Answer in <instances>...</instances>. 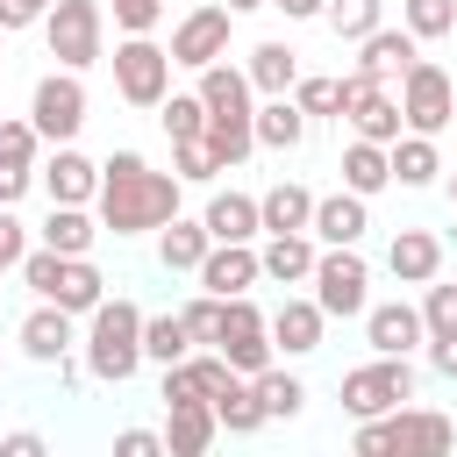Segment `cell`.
Wrapping results in <instances>:
<instances>
[{
    "label": "cell",
    "instance_id": "obj_43",
    "mask_svg": "<svg viewBox=\"0 0 457 457\" xmlns=\"http://www.w3.org/2000/svg\"><path fill=\"white\" fill-rule=\"evenodd\" d=\"M36 150H43L36 121H29V114H0V157H14V164H36Z\"/></svg>",
    "mask_w": 457,
    "mask_h": 457
},
{
    "label": "cell",
    "instance_id": "obj_7",
    "mask_svg": "<svg viewBox=\"0 0 457 457\" xmlns=\"http://www.w3.org/2000/svg\"><path fill=\"white\" fill-rule=\"evenodd\" d=\"M400 121H407L414 136H443V129L457 121V79H450L436 57H414V64L400 71Z\"/></svg>",
    "mask_w": 457,
    "mask_h": 457
},
{
    "label": "cell",
    "instance_id": "obj_31",
    "mask_svg": "<svg viewBox=\"0 0 457 457\" xmlns=\"http://www.w3.org/2000/svg\"><path fill=\"white\" fill-rule=\"evenodd\" d=\"M207 243H214V236H207V221L171 214V221L157 228V264H164V271H193V264L207 257Z\"/></svg>",
    "mask_w": 457,
    "mask_h": 457
},
{
    "label": "cell",
    "instance_id": "obj_13",
    "mask_svg": "<svg viewBox=\"0 0 457 457\" xmlns=\"http://www.w3.org/2000/svg\"><path fill=\"white\" fill-rule=\"evenodd\" d=\"M343 121H350V136H371V143H393L407 121H400V100L378 86V79H357V71H343V107H336Z\"/></svg>",
    "mask_w": 457,
    "mask_h": 457
},
{
    "label": "cell",
    "instance_id": "obj_29",
    "mask_svg": "<svg viewBox=\"0 0 457 457\" xmlns=\"http://www.w3.org/2000/svg\"><path fill=\"white\" fill-rule=\"evenodd\" d=\"M257 221H264V236H278V228H307V221H314V193H307L300 179H278V186L257 193Z\"/></svg>",
    "mask_w": 457,
    "mask_h": 457
},
{
    "label": "cell",
    "instance_id": "obj_2",
    "mask_svg": "<svg viewBox=\"0 0 457 457\" xmlns=\"http://www.w3.org/2000/svg\"><path fill=\"white\" fill-rule=\"evenodd\" d=\"M200 107H207V150H214V164L221 171H236L250 150H257V129H250V114H257V86H250V71L243 64H228V57H214V64H200Z\"/></svg>",
    "mask_w": 457,
    "mask_h": 457
},
{
    "label": "cell",
    "instance_id": "obj_6",
    "mask_svg": "<svg viewBox=\"0 0 457 457\" xmlns=\"http://www.w3.org/2000/svg\"><path fill=\"white\" fill-rule=\"evenodd\" d=\"M43 43L64 71H93L107 57V7L100 0H50L43 14Z\"/></svg>",
    "mask_w": 457,
    "mask_h": 457
},
{
    "label": "cell",
    "instance_id": "obj_40",
    "mask_svg": "<svg viewBox=\"0 0 457 457\" xmlns=\"http://www.w3.org/2000/svg\"><path fill=\"white\" fill-rule=\"evenodd\" d=\"M171 171H179V186H207L221 164H214V150H207V136H193V143H171Z\"/></svg>",
    "mask_w": 457,
    "mask_h": 457
},
{
    "label": "cell",
    "instance_id": "obj_44",
    "mask_svg": "<svg viewBox=\"0 0 457 457\" xmlns=\"http://www.w3.org/2000/svg\"><path fill=\"white\" fill-rule=\"evenodd\" d=\"M179 321H186V336H193V343H214V321H221V300H214V293L200 286V293H193V300L179 307Z\"/></svg>",
    "mask_w": 457,
    "mask_h": 457
},
{
    "label": "cell",
    "instance_id": "obj_54",
    "mask_svg": "<svg viewBox=\"0 0 457 457\" xmlns=\"http://www.w3.org/2000/svg\"><path fill=\"white\" fill-rule=\"evenodd\" d=\"M0 64H7V57H0Z\"/></svg>",
    "mask_w": 457,
    "mask_h": 457
},
{
    "label": "cell",
    "instance_id": "obj_3",
    "mask_svg": "<svg viewBox=\"0 0 457 457\" xmlns=\"http://www.w3.org/2000/svg\"><path fill=\"white\" fill-rule=\"evenodd\" d=\"M79 350H86V378H100V386H129V378L143 371V307L121 300V293L100 300V307L86 314Z\"/></svg>",
    "mask_w": 457,
    "mask_h": 457
},
{
    "label": "cell",
    "instance_id": "obj_42",
    "mask_svg": "<svg viewBox=\"0 0 457 457\" xmlns=\"http://www.w3.org/2000/svg\"><path fill=\"white\" fill-rule=\"evenodd\" d=\"M293 107L314 121V114H336L343 107V79H293Z\"/></svg>",
    "mask_w": 457,
    "mask_h": 457
},
{
    "label": "cell",
    "instance_id": "obj_45",
    "mask_svg": "<svg viewBox=\"0 0 457 457\" xmlns=\"http://www.w3.org/2000/svg\"><path fill=\"white\" fill-rule=\"evenodd\" d=\"M21 250H29V221H21L14 207H0V271H14Z\"/></svg>",
    "mask_w": 457,
    "mask_h": 457
},
{
    "label": "cell",
    "instance_id": "obj_30",
    "mask_svg": "<svg viewBox=\"0 0 457 457\" xmlns=\"http://www.w3.org/2000/svg\"><path fill=\"white\" fill-rule=\"evenodd\" d=\"M343 186H350V193H364V200H371V193H386V186H393L386 143H371V136H350V143H343Z\"/></svg>",
    "mask_w": 457,
    "mask_h": 457
},
{
    "label": "cell",
    "instance_id": "obj_16",
    "mask_svg": "<svg viewBox=\"0 0 457 457\" xmlns=\"http://www.w3.org/2000/svg\"><path fill=\"white\" fill-rule=\"evenodd\" d=\"M364 343H371L378 357H414V350L428 343L421 307H414V300H378V307H364Z\"/></svg>",
    "mask_w": 457,
    "mask_h": 457
},
{
    "label": "cell",
    "instance_id": "obj_33",
    "mask_svg": "<svg viewBox=\"0 0 457 457\" xmlns=\"http://www.w3.org/2000/svg\"><path fill=\"white\" fill-rule=\"evenodd\" d=\"M214 421H221L228 436H257V428H264V407H257V386H250L243 371H228V386L214 393Z\"/></svg>",
    "mask_w": 457,
    "mask_h": 457
},
{
    "label": "cell",
    "instance_id": "obj_19",
    "mask_svg": "<svg viewBox=\"0 0 457 457\" xmlns=\"http://www.w3.org/2000/svg\"><path fill=\"white\" fill-rule=\"evenodd\" d=\"M386 271H393L400 286H428V278H443V236H436V228H393V243H386Z\"/></svg>",
    "mask_w": 457,
    "mask_h": 457
},
{
    "label": "cell",
    "instance_id": "obj_12",
    "mask_svg": "<svg viewBox=\"0 0 457 457\" xmlns=\"http://www.w3.org/2000/svg\"><path fill=\"white\" fill-rule=\"evenodd\" d=\"M228 29H236V14L221 7V0H207V7H193V14H179V29H171V64H186V71H200V64H214V57H228Z\"/></svg>",
    "mask_w": 457,
    "mask_h": 457
},
{
    "label": "cell",
    "instance_id": "obj_28",
    "mask_svg": "<svg viewBox=\"0 0 457 457\" xmlns=\"http://www.w3.org/2000/svg\"><path fill=\"white\" fill-rule=\"evenodd\" d=\"M43 243H50L57 257H93V243H100V214H93V207H64V200H50V214H43Z\"/></svg>",
    "mask_w": 457,
    "mask_h": 457
},
{
    "label": "cell",
    "instance_id": "obj_35",
    "mask_svg": "<svg viewBox=\"0 0 457 457\" xmlns=\"http://www.w3.org/2000/svg\"><path fill=\"white\" fill-rule=\"evenodd\" d=\"M186 350H193V336H186L179 314H143V364L164 371V364H179Z\"/></svg>",
    "mask_w": 457,
    "mask_h": 457
},
{
    "label": "cell",
    "instance_id": "obj_53",
    "mask_svg": "<svg viewBox=\"0 0 457 457\" xmlns=\"http://www.w3.org/2000/svg\"><path fill=\"white\" fill-rule=\"evenodd\" d=\"M443 171H450V164H443ZM450 200H457V171H450Z\"/></svg>",
    "mask_w": 457,
    "mask_h": 457
},
{
    "label": "cell",
    "instance_id": "obj_37",
    "mask_svg": "<svg viewBox=\"0 0 457 457\" xmlns=\"http://www.w3.org/2000/svg\"><path fill=\"white\" fill-rule=\"evenodd\" d=\"M321 21L336 29V43H357V36H371V29L386 21V0H328Z\"/></svg>",
    "mask_w": 457,
    "mask_h": 457
},
{
    "label": "cell",
    "instance_id": "obj_48",
    "mask_svg": "<svg viewBox=\"0 0 457 457\" xmlns=\"http://www.w3.org/2000/svg\"><path fill=\"white\" fill-rule=\"evenodd\" d=\"M157 450H164L157 428H121V436H114V457H157Z\"/></svg>",
    "mask_w": 457,
    "mask_h": 457
},
{
    "label": "cell",
    "instance_id": "obj_41",
    "mask_svg": "<svg viewBox=\"0 0 457 457\" xmlns=\"http://www.w3.org/2000/svg\"><path fill=\"white\" fill-rule=\"evenodd\" d=\"M100 7L114 14L121 36H157V21H164V0H100Z\"/></svg>",
    "mask_w": 457,
    "mask_h": 457
},
{
    "label": "cell",
    "instance_id": "obj_51",
    "mask_svg": "<svg viewBox=\"0 0 457 457\" xmlns=\"http://www.w3.org/2000/svg\"><path fill=\"white\" fill-rule=\"evenodd\" d=\"M271 7H286V21H321L328 0H271Z\"/></svg>",
    "mask_w": 457,
    "mask_h": 457
},
{
    "label": "cell",
    "instance_id": "obj_47",
    "mask_svg": "<svg viewBox=\"0 0 457 457\" xmlns=\"http://www.w3.org/2000/svg\"><path fill=\"white\" fill-rule=\"evenodd\" d=\"M29 186H36V164H14V157H0V207H14Z\"/></svg>",
    "mask_w": 457,
    "mask_h": 457
},
{
    "label": "cell",
    "instance_id": "obj_11",
    "mask_svg": "<svg viewBox=\"0 0 457 457\" xmlns=\"http://www.w3.org/2000/svg\"><path fill=\"white\" fill-rule=\"evenodd\" d=\"M29 121H36L43 143H71L86 129V86H79V71H64V64L43 71L36 93H29Z\"/></svg>",
    "mask_w": 457,
    "mask_h": 457
},
{
    "label": "cell",
    "instance_id": "obj_21",
    "mask_svg": "<svg viewBox=\"0 0 457 457\" xmlns=\"http://www.w3.org/2000/svg\"><path fill=\"white\" fill-rule=\"evenodd\" d=\"M314 236L307 228H278V236H264L257 243V271L271 278V286H307V271H314Z\"/></svg>",
    "mask_w": 457,
    "mask_h": 457
},
{
    "label": "cell",
    "instance_id": "obj_10",
    "mask_svg": "<svg viewBox=\"0 0 457 457\" xmlns=\"http://www.w3.org/2000/svg\"><path fill=\"white\" fill-rule=\"evenodd\" d=\"M107 64H114V93H121L129 107H157V100L171 93V50H164L157 36H121Z\"/></svg>",
    "mask_w": 457,
    "mask_h": 457
},
{
    "label": "cell",
    "instance_id": "obj_38",
    "mask_svg": "<svg viewBox=\"0 0 457 457\" xmlns=\"http://www.w3.org/2000/svg\"><path fill=\"white\" fill-rule=\"evenodd\" d=\"M157 121H164V136H171V143L207 136V107H200V93H164V100H157Z\"/></svg>",
    "mask_w": 457,
    "mask_h": 457
},
{
    "label": "cell",
    "instance_id": "obj_39",
    "mask_svg": "<svg viewBox=\"0 0 457 457\" xmlns=\"http://www.w3.org/2000/svg\"><path fill=\"white\" fill-rule=\"evenodd\" d=\"M421 328H428V343H457V286H436V278H428V293H421Z\"/></svg>",
    "mask_w": 457,
    "mask_h": 457
},
{
    "label": "cell",
    "instance_id": "obj_27",
    "mask_svg": "<svg viewBox=\"0 0 457 457\" xmlns=\"http://www.w3.org/2000/svg\"><path fill=\"white\" fill-rule=\"evenodd\" d=\"M200 221H207V236H214V243H257V236H264V221H257V193H236V186H228V193H214Z\"/></svg>",
    "mask_w": 457,
    "mask_h": 457
},
{
    "label": "cell",
    "instance_id": "obj_17",
    "mask_svg": "<svg viewBox=\"0 0 457 457\" xmlns=\"http://www.w3.org/2000/svg\"><path fill=\"white\" fill-rule=\"evenodd\" d=\"M36 179H43V193L64 200V207H93V193H100V164H93L79 143H50V164H43Z\"/></svg>",
    "mask_w": 457,
    "mask_h": 457
},
{
    "label": "cell",
    "instance_id": "obj_25",
    "mask_svg": "<svg viewBox=\"0 0 457 457\" xmlns=\"http://www.w3.org/2000/svg\"><path fill=\"white\" fill-rule=\"evenodd\" d=\"M43 300H57L64 314H79V321H86V314L107 300V278H100V264H93V257H57V278H50V293H43Z\"/></svg>",
    "mask_w": 457,
    "mask_h": 457
},
{
    "label": "cell",
    "instance_id": "obj_9",
    "mask_svg": "<svg viewBox=\"0 0 457 457\" xmlns=\"http://www.w3.org/2000/svg\"><path fill=\"white\" fill-rule=\"evenodd\" d=\"M214 350L228 357V371H243V378H257L278 350H271V321H264V307L250 300V293H236V300H221V321H214Z\"/></svg>",
    "mask_w": 457,
    "mask_h": 457
},
{
    "label": "cell",
    "instance_id": "obj_46",
    "mask_svg": "<svg viewBox=\"0 0 457 457\" xmlns=\"http://www.w3.org/2000/svg\"><path fill=\"white\" fill-rule=\"evenodd\" d=\"M50 14V0H0V36H14V29H36Z\"/></svg>",
    "mask_w": 457,
    "mask_h": 457
},
{
    "label": "cell",
    "instance_id": "obj_26",
    "mask_svg": "<svg viewBox=\"0 0 457 457\" xmlns=\"http://www.w3.org/2000/svg\"><path fill=\"white\" fill-rule=\"evenodd\" d=\"M250 129H257V150H300L307 143V114L293 107V93H264Z\"/></svg>",
    "mask_w": 457,
    "mask_h": 457
},
{
    "label": "cell",
    "instance_id": "obj_24",
    "mask_svg": "<svg viewBox=\"0 0 457 457\" xmlns=\"http://www.w3.org/2000/svg\"><path fill=\"white\" fill-rule=\"evenodd\" d=\"M386 164H393V186H407V193H421V186L443 179V150H436V136H414V129H400V136L386 143Z\"/></svg>",
    "mask_w": 457,
    "mask_h": 457
},
{
    "label": "cell",
    "instance_id": "obj_36",
    "mask_svg": "<svg viewBox=\"0 0 457 457\" xmlns=\"http://www.w3.org/2000/svg\"><path fill=\"white\" fill-rule=\"evenodd\" d=\"M400 29L414 43H443L457 29V0H400Z\"/></svg>",
    "mask_w": 457,
    "mask_h": 457
},
{
    "label": "cell",
    "instance_id": "obj_18",
    "mask_svg": "<svg viewBox=\"0 0 457 457\" xmlns=\"http://www.w3.org/2000/svg\"><path fill=\"white\" fill-rule=\"evenodd\" d=\"M193 278L214 293V300H236V293H250L264 271H257V243H207V257L193 264Z\"/></svg>",
    "mask_w": 457,
    "mask_h": 457
},
{
    "label": "cell",
    "instance_id": "obj_8",
    "mask_svg": "<svg viewBox=\"0 0 457 457\" xmlns=\"http://www.w3.org/2000/svg\"><path fill=\"white\" fill-rule=\"evenodd\" d=\"M336 400H343V414H350V421H371V414H386V407L414 400V364H407V357H378V350H371V364L343 371Z\"/></svg>",
    "mask_w": 457,
    "mask_h": 457
},
{
    "label": "cell",
    "instance_id": "obj_32",
    "mask_svg": "<svg viewBox=\"0 0 457 457\" xmlns=\"http://www.w3.org/2000/svg\"><path fill=\"white\" fill-rule=\"evenodd\" d=\"M243 71H250V86H257V93H293V79H300V50L271 36V43H257V50H250V64H243Z\"/></svg>",
    "mask_w": 457,
    "mask_h": 457
},
{
    "label": "cell",
    "instance_id": "obj_52",
    "mask_svg": "<svg viewBox=\"0 0 457 457\" xmlns=\"http://www.w3.org/2000/svg\"><path fill=\"white\" fill-rule=\"evenodd\" d=\"M228 14H257V7H271V0H221Z\"/></svg>",
    "mask_w": 457,
    "mask_h": 457
},
{
    "label": "cell",
    "instance_id": "obj_34",
    "mask_svg": "<svg viewBox=\"0 0 457 457\" xmlns=\"http://www.w3.org/2000/svg\"><path fill=\"white\" fill-rule=\"evenodd\" d=\"M250 386H257V407H264V421H293V414L307 407V386H300L293 371H278V364H264Z\"/></svg>",
    "mask_w": 457,
    "mask_h": 457
},
{
    "label": "cell",
    "instance_id": "obj_1",
    "mask_svg": "<svg viewBox=\"0 0 457 457\" xmlns=\"http://www.w3.org/2000/svg\"><path fill=\"white\" fill-rule=\"evenodd\" d=\"M179 171H150L143 150H114L100 164V193H93V214H100V236H150L179 214Z\"/></svg>",
    "mask_w": 457,
    "mask_h": 457
},
{
    "label": "cell",
    "instance_id": "obj_49",
    "mask_svg": "<svg viewBox=\"0 0 457 457\" xmlns=\"http://www.w3.org/2000/svg\"><path fill=\"white\" fill-rule=\"evenodd\" d=\"M0 457H43V436L36 428H14V436H0Z\"/></svg>",
    "mask_w": 457,
    "mask_h": 457
},
{
    "label": "cell",
    "instance_id": "obj_5",
    "mask_svg": "<svg viewBox=\"0 0 457 457\" xmlns=\"http://www.w3.org/2000/svg\"><path fill=\"white\" fill-rule=\"evenodd\" d=\"M307 286H314V307H321L328 321H357V314L371 307V264H364L357 243H321Z\"/></svg>",
    "mask_w": 457,
    "mask_h": 457
},
{
    "label": "cell",
    "instance_id": "obj_20",
    "mask_svg": "<svg viewBox=\"0 0 457 457\" xmlns=\"http://www.w3.org/2000/svg\"><path fill=\"white\" fill-rule=\"evenodd\" d=\"M364 228H371V200L364 193H321L314 200V221H307V236L314 243H364Z\"/></svg>",
    "mask_w": 457,
    "mask_h": 457
},
{
    "label": "cell",
    "instance_id": "obj_14",
    "mask_svg": "<svg viewBox=\"0 0 457 457\" xmlns=\"http://www.w3.org/2000/svg\"><path fill=\"white\" fill-rule=\"evenodd\" d=\"M264 321H271V350H278V357H314L321 336H328V314L314 307V293H286Z\"/></svg>",
    "mask_w": 457,
    "mask_h": 457
},
{
    "label": "cell",
    "instance_id": "obj_15",
    "mask_svg": "<svg viewBox=\"0 0 457 457\" xmlns=\"http://www.w3.org/2000/svg\"><path fill=\"white\" fill-rule=\"evenodd\" d=\"M21 357L29 364H64L71 357V343H79V314H64L57 300H36L29 314H21Z\"/></svg>",
    "mask_w": 457,
    "mask_h": 457
},
{
    "label": "cell",
    "instance_id": "obj_50",
    "mask_svg": "<svg viewBox=\"0 0 457 457\" xmlns=\"http://www.w3.org/2000/svg\"><path fill=\"white\" fill-rule=\"evenodd\" d=\"M428 350V371L436 378H457V343H421Z\"/></svg>",
    "mask_w": 457,
    "mask_h": 457
},
{
    "label": "cell",
    "instance_id": "obj_23",
    "mask_svg": "<svg viewBox=\"0 0 457 457\" xmlns=\"http://www.w3.org/2000/svg\"><path fill=\"white\" fill-rule=\"evenodd\" d=\"M214 436H221L214 400H164V450L171 457H200Z\"/></svg>",
    "mask_w": 457,
    "mask_h": 457
},
{
    "label": "cell",
    "instance_id": "obj_22",
    "mask_svg": "<svg viewBox=\"0 0 457 457\" xmlns=\"http://www.w3.org/2000/svg\"><path fill=\"white\" fill-rule=\"evenodd\" d=\"M414 57H421V43H414L407 29H386V21H378L371 36H357V79H378V86H386V79H400Z\"/></svg>",
    "mask_w": 457,
    "mask_h": 457
},
{
    "label": "cell",
    "instance_id": "obj_4",
    "mask_svg": "<svg viewBox=\"0 0 457 457\" xmlns=\"http://www.w3.org/2000/svg\"><path fill=\"white\" fill-rule=\"evenodd\" d=\"M357 457H393V450H450L457 443V421L450 414H436V407H386V414H371V421H357Z\"/></svg>",
    "mask_w": 457,
    "mask_h": 457
}]
</instances>
